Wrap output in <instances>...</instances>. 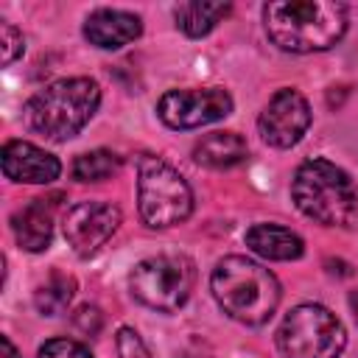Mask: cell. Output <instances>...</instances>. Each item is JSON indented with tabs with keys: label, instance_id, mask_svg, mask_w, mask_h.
I'll return each mask as SVG.
<instances>
[{
	"label": "cell",
	"instance_id": "cell-11",
	"mask_svg": "<svg viewBox=\"0 0 358 358\" xmlns=\"http://www.w3.org/2000/svg\"><path fill=\"white\" fill-rule=\"evenodd\" d=\"M0 162L6 179L20 185H50L62 173V162L53 154L25 140H8L3 145Z\"/></svg>",
	"mask_w": 358,
	"mask_h": 358
},
{
	"label": "cell",
	"instance_id": "cell-17",
	"mask_svg": "<svg viewBox=\"0 0 358 358\" xmlns=\"http://www.w3.org/2000/svg\"><path fill=\"white\" fill-rule=\"evenodd\" d=\"M76 296V280L64 271H53L36 291H34V305L42 316H59L67 310V305Z\"/></svg>",
	"mask_w": 358,
	"mask_h": 358
},
{
	"label": "cell",
	"instance_id": "cell-1",
	"mask_svg": "<svg viewBox=\"0 0 358 358\" xmlns=\"http://www.w3.org/2000/svg\"><path fill=\"white\" fill-rule=\"evenodd\" d=\"M268 39L288 53H319L347 31V8L336 0H274L263 6Z\"/></svg>",
	"mask_w": 358,
	"mask_h": 358
},
{
	"label": "cell",
	"instance_id": "cell-9",
	"mask_svg": "<svg viewBox=\"0 0 358 358\" xmlns=\"http://www.w3.org/2000/svg\"><path fill=\"white\" fill-rule=\"evenodd\" d=\"M120 207L112 201H78L64 213L62 229L78 257L95 255L120 227Z\"/></svg>",
	"mask_w": 358,
	"mask_h": 358
},
{
	"label": "cell",
	"instance_id": "cell-20",
	"mask_svg": "<svg viewBox=\"0 0 358 358\" xmlns=\"http://www.w3.org/2000/svg\"><path fill=\"white\" fill-rule=\"evenodd\" d=\"M22 50H25L22 34L11 22H0V62H3V67H8L17 56H22Z\"/></svg>",
	"mask_w": 358,
	"mask_h": 358
},
{
	"label": "cell",
	"instance_id": "cell-26",
	"mask_svg": "<svg viewBox=\"0 0 358 358\" xmlns=\"http://www.w3.org/2000/svg\"><path fill=\"white\" fill-rule=\"evenodd\" d=\"M350 308H352V313H355V319H358V291L350 294Z\"/></svg>",
	"mask_w": 358,
	"mask_h": 358
},
{
	"label": "cell",
	"instance_id": "cell-12",
	"mask_svg": "<svg viewBox=\"0 0 358 358\" xmlns=\"http://www.w3.org/2000/svg\"><path fill=\"white\" fill-rule=\"evenodd\" d=\"M143 34V20L120 8H98L84 20V39L103 50H117Z\"/></svg>",
	"mask_w": 358,
	"mask_h": 358
},
{
	"label": "cell",
	"instance_id": "cell-8",
	"mask_svg": "<svg viewBox=\"0 0 358 358\" xmlns=\"http://www.w3.org/2000/svg\"><path fill=\"white\" fill-rule=\"evenodd\" d=\"M232 112V95L224 87H190V90H168L157 115L168 129H199L215 123Z\"/></svg>",
	"mask_w": 358,
	"mask_h": 358
},
{
	"label": "cell",
	"instance_id": "cell-18",
	"mask_svg": "<svg viewBox=\"0 0 358 358\" xmlns=\"http://www.w3.org/2000/svg\"><path fill=\"white\" fill-rule=\"evenodd\" d=\"M120 168V157L106 151V148H95V151H87V154H78L76 162H73V176L78 182H101V179H109L112 173H117Z\"/></svg>",
	"mask_w": 358,
	"mask_h": 358
},
{
	"label": "cell",
	"instance_id": "cell-10",
	"mask_svg": "<svg viewBox=\"0 0 358 358\" xmlns=\"http://www.w3.org/2000/svg\"><path fill=\"white\" fill-rule=\"evenodd\" d=\"M310 126V106L296 90H277L257 117L260 137L274 148L296 145Z\"/></svg>",
	"mask_w": 358,
	"mask_h": 358
},
{
	"label": "cell",
	"instance_id": "cell-24",
	"mask_svg": "<svg viewBox=\"0 0 358 358\" xmlns=\"http://www.w3.org/2000/svg\"><path fill=\"white\" fill-rule=\"evenodd\" d=\"M0 358H20V352H17V347L11 344L8 336H0Z\"/></svg>",
	"mask_w": 358,
	"mask_h": 358
},
{
	"label": "cell",
	"instance_id": "cell-23",
	"mask_svg": "<svg viewBox=\"0 0 358 358\" xmlns=\"http://www.w3.org/2000/svg\"><path fill=\"white\" fill-rule=\"evenodd\" d=\"M347 95V87L341 84V87H330V92H327V106L330 109H336V106H341V98Z\"/></svg>",
	"mask_w": 358,
	"mask_h": 358
},
{
	"label": "cell",
	"instance_id": "cell-22",
	"mask_svg": "<svg viewBox=\"0 0 358 358\" xmlns=\"http://www.w3.org/2000/svg\"><path fill=\"white\" fill-rule=\"evenodd\" d=\"M73 324L78 333L84 336H98L103 330V313L95 308V305H81L76 313H73Z\"/></svg>",
	"mask_w": 358,
	"mask_h": 358
},
{
	"label": "cell",
	"instance_id": "cell-5",
	"mask_svg": "<svg viewBox=\"0 0 358 358\" xmlns=\"http://www.w3.org/2000/svg\"><path fill=\"white\" fill-rule=\"evenodd\" d=\"M137 210L140 218L154 229L173 227L193 210L190 185L165 159L143 154L137 159Z\"/></svg>",
	"mask_w": 358,
	"mask_h": 358
},
{
	"label": "cell",
	"instance_id": "cell-16",
	"mask_svg": "<svg viewBox=\"0 0 358 358\" xmlns=\"http://www.w3.org/2000/svg\"><path fill=\"white\" fill-rule=\"evenodd\" d=\"M229 11H232L229 3H201V0H190V3H179V6L173 8V20H176V25H179L187 36L199 39V36H207Z\"/></svg>",
	"mask_w": 358,
	"mask_h": 358
},
{
	"label": "cell",
	"instance_id": "cell-15",
	"mask_svg": "<svg viewBox=\"0 0 358 358\" xmlns=\"http://www.w3.org/2000/svg\"><path fill=\"white\" fill-rule=\"evenodd\" d=\"M246 154H249L246 140L235 131H213L193 145V159L204 168H213V171L232 168V165L243 162Z\"/></svg>",
	"mask_w": 358,
	"mask_h": 358
},
{
	"label": "cell",
	"instance_id": "cell-25",
	"mask_svg": "<svg viewBox=\"0 0 358 358\" xmlns=\"http://www.w3.org/2000/svg\"><path fill=\"white\" fill-rule=\"evenodd\" d=\"M324 266H327V271H330V274H338V277H350V266H347L344 260H327Z\"/></svg>",
	"mask_w": 358,
	"mask_h": 358
},
{
	"label": "cell",
	"instance_id": "cell-2",
	"mask_svg": "<svg viewBox=\"0 0 358 358\" xmlns=\"http://www.w3.org/2000/svg\"><path fill=\"white\" fill-rule=\"evenodd\" d=\"M210 288L221 310L243 324L268 322L280 305L277 277L243 255L221 257L213 268Z\"/></svg>",
	"mask_w": 358,
	"mask_h": 358
},
{
	"label": "cell",
	"instance_id": "cell-4",
	"mask_svg": "<svg viewBox=\"0 0 358 358\" xmlns=\"http://www.w3.org/2000/svg\"><path fill=\"white\" fill-rule=\"evenodd\" d=\"M101 103V87L92 78L76 76L42 87L25 103V123L45 140L64 143L76 137Z\"/></svg>",
	"mask_w": 358,
	"mask_h": 358
},
{
	"label": "cell",
	"instance_id": "cell-21",
	"mask_svg": "<svg viewBox=\"0 0 358 358\" xmlns=\"http://www.w3.org/2000/svg\"><path fill=\"white\" fill-rule=\"evenodd\" d=\"M115 347H117V355H120V358H151L145 341H143L140 333L131 330V327H120V330H117Z\"/></svg>",
	"mask_w": 358,
	"mask_h": 358
},
{
	"label": "cell",
	"instance_id": "cell-7",
	"mask_svg": "<svg viewBox=\"0 0 358 358\" xmlns=\"http://www.w3.org/2000/svg\"><path fill=\"white\" fill-rule=\"evenodd\" d=\"M196 282V266L185 255H154L140 260L129 274V288L137 302L151 310H179Z\"/></svg>",
	"mask_w": 358,
	"mask_h": 358
},
{
	"label": "cell",
	"instance_id": "cell-13",
	"mask_svg": "<svg viewBox=\"0 0 358 358\" xmlns=\"http://www.w3.org/2000/svg\"><path fill=\"white\" fill-rule=\"evenodd\" d=\"M56 204H59V196H48V199H34L31 204H25L22 210L14 213L11 229H14V238H17L20 249L45 252L50 246V238H53V207Z\"/></svg>",
	"mask_w": 358,
	"mask_h": 358
},
{
	"label": "cell",
	"instance_id": "cell-19",
	"mask_svg": "<svg viewBox=\"0 0 358 358\" xmlns=\"http://www.w3.org/2000/svg\"><path fill=\"white\" fill-rule=\"evenodd\" d=\"M39 358H92V352L73 338H50L39 347Z\"/></svg>",
	"mask_w": 358,
	"mask_h": 358
},
{
	"label": "cell",
	"instance_id": "cell-6",
	"mask_svg": "<svg viewBox=\"0 0 358 358\" xmlns=\"http://www.w3.org/2000/svg\"><path fill=\"white\" fill-rule=\"evenodd\" d=\"M347 344L341 319L324 305H296L277 330L282 358H338Z\"/></svg>",
	"mask_w": 358,
	"mask_h": 358
},
{
	"label": "cell",
	"instance_id": "cell-3",
	"mask_svg": "<svg viewBox=\"0 0 358 358\" xmlns=\"http://www.w3.org/2000/svg\"><path fill=\"white\" fill-rule=\"evenodd\" d=\"M291 199L302 215L322 227H350L358 215V190L344 168L330 159H305L291 182Z\"/></svg>",
	"mask_w": 358,
	"mask_h": 358
},
{
	"label": "cell",
	"instance_id": "cell-14",
	"mask_svg": "<svg viewBox=\"0 0 358 358\" xmlns=\"http://www.w3.org/2000/svg\"><path fill=\"white\" fill-rule=\"evenodd\" d=\"M246 246L266 260H296L305 252V243L296 232L280 224H255L246 229Z\"/></svg>",
	"mask_w": 358,
	"mask_h": 358
}]
</instances>
